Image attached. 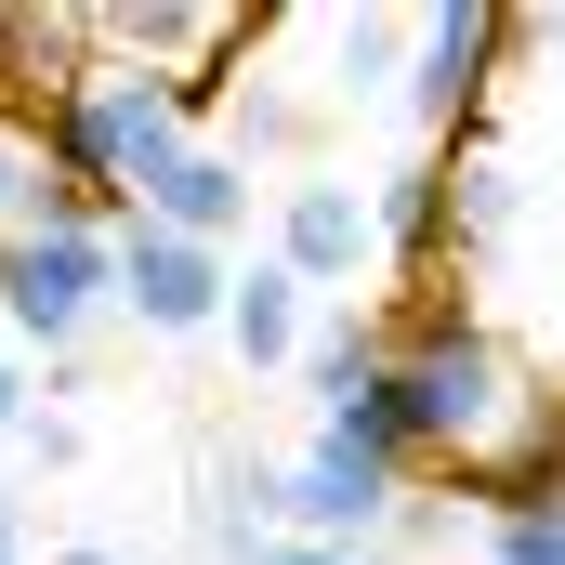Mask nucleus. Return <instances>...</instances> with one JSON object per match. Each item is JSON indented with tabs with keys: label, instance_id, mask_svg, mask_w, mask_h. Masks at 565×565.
Masks as SVG:
<instances>
[{
	"label": "nucleus",
	"instance_id": "nucleus-6",
	"mask_svg": "<svg viewBox=\"0 0 565 565\" xmlns=\"http://www.w3.org/2000/svg\"><path fill=\"white\" fill-rule=\"evenodd\" d=\"M145 224H158V237H198V250H224V237L250 224V158H224V145H184V158L145 184Z\"/></svg>",
	"mask_w": 565,
	"mask_h": 565
},
{
	"label": "nucleus",
	"instance_id": "nucleus-18",
	"mask_svg": "<svg viewBox=\"0 0 565 565\" xmlns=\"http://www.w3.org/2000/svg\"><path fill=\"white\" fill-rule=\"evenodd\" d=\"M0 565H13V553H0Z\"/></svg>",
	"mask_w": 565,
	"mask_h": 565
},
{
	"label": "nucleus",
	"instance_id": "nucleus-8",
	"mask_svg": "<svg viewBox=\"0 0 565 565\" xmlns=\"http://www.w3.org/2000/svg\"><path fill=\"white\" fill-rule=\"evenodd\" d=\"M302 302H316V289L289 277L277 250H264V264H250V277L224 289V342H237V355H250V369H302Z\"/></svg>",
	"mask_w": 565,
	"mask_h": 565
},
{
	"label": "nucleus",
	"instance_id": "nucleus-16",
	"mask_svg": "<svg viewBox=\"0 0 565 565\" xmlns=\"http://www.w3.org/2000/svg\"><path fill=\"white\" fill-rule=\"evenodd\" d=\"M53 565H119V553H93V540H79V553H53Z\"/></svg>",
	"mask_w": 565,
	"mask_h": 565
},
{
	"label": "nucleus",
	"instance_id": "nucleus-13",
	"mask_svg": "<svg viewBox=\"0 0 565 565\" xmlns=\"http://www.w3.org/2000/svg\"><path fill=\"white\" fill-rule=\"evenodd\" d=\"M250 565H369V553H329V540H264Z\"/></svg>",
	"mask_w": 565,
	"mask_h": 565
},
{
	"label": "nucleus",
	"instance_id": "nucleus-7",
	"mask_svg": "<svg viewBox=\"0 0 565 565\" xmlns=\"http://www.w3.org/2000/svg\"><path fill=\"white\" fill-rule=\"evenodd\" d=\"M369 237L395 250V277L422 289V277H447V250H460V224H447V171L434 158H408L382 198H369Z\"/></svg>",
	"mask_w": 565,
	"mask_h": 565
},
{
	"label": "nucleus",
	"instance_id": "nucleus-12",
	"mask_svg": "<svg viewBox=\"0 0 565 565\" xmlns=\"http://www.w3.org/2000/svg\"><path fill=\"white\" fill-rule=\"evenodd\" d=\"M26 447H40V473H66V460H79V422H66V408H26Z\"/></svg>",
	"mask_w": 565,
	"mask_h": 565
},
{
	"label": "nucleus",
	"instance_id": "nucleus-9",
	"mask_svg": "<svg viewBox=\"0 0 565 565\" xmlns=\"http://www.w3.org/2000/svg\"><path fill=\"white\" fill-rule=\"evenodd\" d=\"M434 171H447V224H460V250L513 224V158H500V132H487V119H473L460 145H434Z\"/></svg>",
	"mask_w": 565,
	"mask_h": 565
},
{
	"label": "nucleus",
	"instance_id": "nucleus-1",
	"mask_svg": "<svg viewBox=\"0 0 565 565\" xmlns=\"http://www.w3.org/2000/svg\"><path fill=\"white\" fill-rule=\"evenodd\" d=\"M106 302H119V237H26V224H0V329L13 342L66 355Z\"/></svg>",
	"mask_w": 565,
	"mask_h": 565
},
{
	"label": "nucleus",
	"instance_id": "nucleus-17",
	"mask_svg": "<svg viewBox=\"0 0 565 565\" xmlns=\"http://www.w3.org/2000/svg\"><path fill=\"white\" fill-rule=\"evenodd\" d=\"M0 553H13V500H0Z\"/></svg>",
	"mask_w": 565,
	"mask_h": 565
},
{
	"label": "nucleus",
	"instance_id": "nucleus-14",
	"mask_svg": "<svg viewBox=\"0 0 565 565\" xmlns=\"http://www.w3.org/2000/svg\"><path fill=\"white\" fill-rule=\"evenodd\" d=\"M26 171H40V158H26V132H0V224H13V198H26Z\"/></svg>",
	"mask_w": 565,
	"mask_h": 565
},
{
	"label": "nucleus",
	"instance_id": "nucleus-3",
	"mask_svg": "<svg viewBox=\"0 0 565 565\" xmlns=\"http://www.w3.org/2000/svg\"><path fill=\"white\" fill-rule=\"evenodd\" d=\"M224 250H198V237H158V224H119V302H132L145 342H198V329H224Z\"/></svg>",
	"mask_w": 565,
	"mask_h": 565
},
{
	"label": "nucleus",
	"instance_id": "nucleus-5",
	"mask_svg": "<svg viewBox=\"0 0 565 565\" xmlns=\"http://www.w3.org/2000/svg\"><path fill=\"white\" fill-rule=\"evenodd\" d=\"M369 250H382V237H369V198H355V184L316 171V184H289V198H277V264H289L302 289H355Z\"/></svg>",
	"mask_w": 565,
	"mask_h": 565
},
{
	"label": "nucleus",
	"instance_id": "nucleus-2",
	"mask_svg": "<svg viewBox=\"0 0 565 565\" xmlns=\"http://www.w3.org/2000/svg\"><path fill=\"white\" fill-rule=\"evenodd\" d=\"M540 40V13H500V0H434L422 13V66H408V119L434 145L473 132V106H487V66L500 53H526Z\"/></svg>",
	"mask_w": 565,
	"mask_h": 565
},
{
	"label": "nucleus",
	"instance_id": "nucleus-11",
	"mask_svg": "<svg viewBox=\"0 0 565 565\" xmlns=\"http://www.w3.org/2000/svg\"><path fill=\"white\" fill-rule=\"evenodd\" d=\"M487 553H500V565H565V513H513Z\"/></svg>",
	"mask_w": 565,
	"mask_h": 565
},
{
	"label": "nucleus",
	"instance_id": "nucleus-15",
	"mask_svg": "<svg viewBox=\"0 0 565 565\" xmlns=\"http://www.w3.org/2000/svg\"><path fill=\"white\" fill-rule=\"evenodd\" d=\"M0 434H26V369L0 355Z\"/></svg>",
	"mask_w": 565,
	"mask_h": 565
},
{
	"label": "nucleus",
	"instance_id": "nucleus-4",
	"mask_svg": "<svg viewBox=\"0 0 565 565\" xmlns=\"http://www.w3.org/2000/svg\"><path fill=\"white\" fill-rule=\"evenodd\" d=\"M395 487L408 473H382V460H355V447H302L277 473V513H289V540H329V553H369V526H395Z\"/></svg>",
	"mask_w": 565,
	"mask_h": 565
},
{
	"label": "nucleus",
	"instance_id": "nucleus-10",
	"mask_svg": "<svg viewBox=\"0 0 565 565\" xmlns=\"http://www.w3.org/2000/svg\"><path fill=\"white\" fill-rule=\"evenodd\" d=\"M329 66H342V93H382V79H395V26H382V13L329 26Z\"/></svg>",
	"mask_w": 565,
	"mask_h": 565
}]
</instances>
